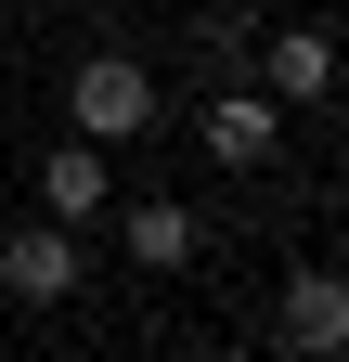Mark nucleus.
Masks as SVG:
<instances>
[{
    "instance_id": "obj_6",
    "label": "nucleus",
    "mask_w": 349,
    "mask_h": 362,
    "mask_svg": "<svg viewBox=\"0 0 349 362\" xmlns=\"http://www.w3.org/2000/svg\"><path fill=\"white\" fill-rule=\"evenodd\" d=\"M39 207H52V220H91L104 207V143H52V156H39Z\"/></svg>"
},
{
    "instance_id": "obj_1",
    "label": "nucleus",
    "mask_w": 349,
    "mask_h": 362,
    "mask_svg": "<svg viewBox=\"0 0 349 362\" xmlns=\"http://www.w3.org/2000/svg\"><path fill=\"white\" fill-rule=\"evenodd\" d=\"M65 117H78V143H143V129H155V78L129 52H91L65 78Z\"/></svg>"
},
{
    "instance_id": "obj_2",
    "label": "nucleus",
    "mask_w": 349,
    "mask_h": 362,
    "mask_svg": "<svg viewBox=\"0 0 349 362\" xmlns=\"http://www.w3.org/2000/svg\"><path fill=\"white\" fill-rule=\"evenodd\" d=\"M78 272H91V259H78V233H65V220H13V233H0V298L65 310V298H78Z\"/></svg>"
},
{
    "instance_id": "obj_5",
    "label": "nucleus",
    "mask_w": 349,
    "mask_h": 362,
    "mask_svg": "<svg viewBox=\"0 0 349 362\" xmlns=\"http://www.w3.org/2000/svg\"><path fill=\"white\" fill-rule=\"evenodd\" d=\"M259 90H272V104H324L336 90V39L324 26H272L259 39Z\"/></svg>"
},
{
    "instance_id": "obj_3",
    "label": "nucleus",
    "mask_w": 349,
    "mask_h": 362,
    "mask_svg": "<svg viewBox=\"0 0 349 362\" xmlns=\"http://www.w3.org/2000/svg\"><path fill=\"white\" fill-rule=\"evenodd\" d=\"M194 143L207 156H220V168H272V143H285V104H272V90H207V117H194Z\"/></svg>"
},
{
    "instance_id": "obj_7",
    "label": "nucleus",
    "mask_w": 349,
    "mask_h": 362,
    "mask_svg": "<svg viewBox=\"0 0 349 362\" xmlns=\"http://www.w3.org/2000/svg\"><path fill=\"white\" fill-rule=\"evenodd\" d=\"M117 246L143 259V272H182V259H194V207H168V194H143V207L117 220Z\"/></svg>"
},
{
    "instance_id": "obj_4",
    "label": "nucleus",
    "mask_w": 349,
    "mask_h": 362,
    "mask_svg": "<svg viewBox=\"0 0 349 362\" xmlns=\"http://www.w3.org/2000/svg\"><path fill=\"white\" fill-rule=\"evenodd\" d=\"M285 349L297 362H349V272H297L285 285Z\"/></svg>"
}]
</instances>
